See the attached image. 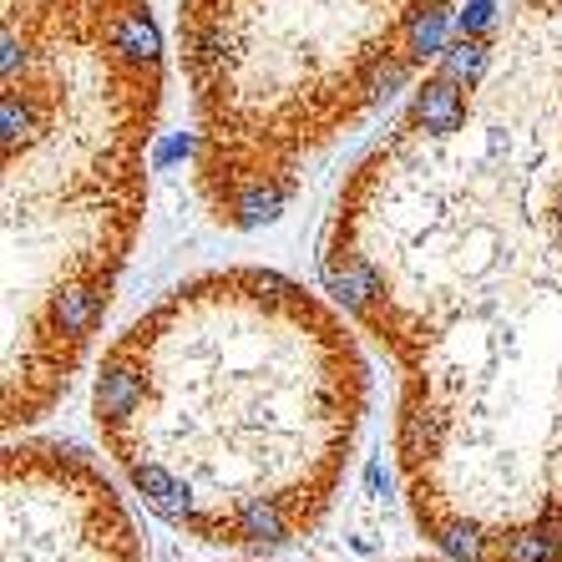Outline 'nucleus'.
<instances>
[{
  "label": "nucleus",
  "instance_id": "obj_5",
  "mask_svg": "<svg viewBox=\"0 0 562 562\" xmlns=\"http://www.w3.org/2000/svg\"><path fill=\"white\" fill-rule=\"evenodd\" d=\"M249 562H254V558H249Z\"/></svg>",
  "mask_w": 562,
  "mask_h": 562
},
{
  "label": "nucleus",
  "instance_id": "obj_4",
  "mask_svg": "<svg viewBox=\"0 0 562 562\" xmlns=\"http://www.w3.org/2000/svg\"><path fill=\"white\" fill-rule=\"evenodd\" d=\"M0 507L5 562H147L112 476L66 441L5 446Z\"/></svg>",
  "mask_w": 562,
  "mask_h": 562
},
{
  "label": "nucleus",
  "instance_id": "obj_2",
  "mask_svg": "<svg viewBox=\"0 0 562 562\" xmlns=\"http://www.w3.org/2000/svg\"><path fill=\"white\" fill-rule=\"evenodd\" d=\"M366 411L370 370L340 304L259 263L172 284L92 380L122 482L223 552L294 548L325 522Z\"/></svg>",
  "mask_w": 562,
  "mask_h": 562
},
{
  "label": "nucleus",
  "instance_id": "obj_1",
  "mask_svg": "<svg viewBox=\"0 0 562 562\" xmlns=\"http://www.w3.org/2000/svg\"><path fill=\"white\" fill-rule=\"evenodd\" d=\"M319 274L395 366L426 548L562 562V0H507L446 41L345 172Z\"/></svg>",
  "mask_w": 562,
  "mask_h": 562
},
{
  "label": "nucleus",
  "instance_id": "obj_3",
  "mask_svg": "<svg viewBox=\"0 0 562 562\" xmlns=\"http://www.w3.org/2000/svg\"><path fill=\"white\" fill-rule=\"evenodd\" d=\"M162 36L143 0H5L0 420L26 431L87 366L147 213Z\"/></svg>",
  "mask_w": 562,
  "mask_h": 562
}]
</instances>
